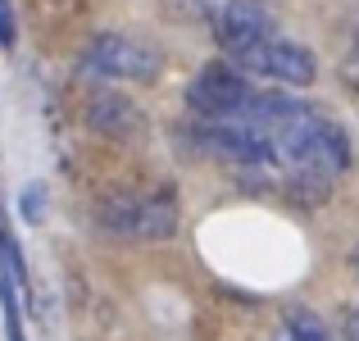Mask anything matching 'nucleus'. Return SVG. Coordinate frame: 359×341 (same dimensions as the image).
I'll list each match as a JSON object with an SVG mask.
<instances>
[{"label":"nucleus","mask_w":359,"mask_h":341,"mask_svg":"<svg viewBox=\"0 0 359 341\" xmlns=\"http://www.w3.org/2000/svg\"><path fill=\"white\" fill-rule=\"evenodd\" d=\"M264 137L273 155V168H287L300 182H327L351 164V141L327 114H318L305 100L278 96V91H255V100L237 114Z\"/></svg>","instance_id":"1"},{"label":"nucleus","mask_w":359,"mask_h":341,"mask_svg":"<svg viewBox=\"0 0 359 341\" xmlns=\"http://www.w3.org/2000/svg\"><path fill=\"white\" fill-rule=\"evenodd\" d=\"M255 100V87L241 78L232 64H205L187 87V105L201 114V123H223Z\"/></svg>","instance_id":"5"},{"label":"nucleus","mask_w":359,"mask_h":341,"mask_svg":"<svg viewBox=\"0 0 359 341\" xmlns=\"http://www.w3.org/2000/svg\"><path fill=\"white\" fill-rule=\"evenodd\" d=\"M210 23H214V36H219V46H223L228 55L278 32V18H273V9L259 5V0H223L219 14H214Z\"/></svg>","instance_id":"6"},{"label":"nucleus","mask_w":359,"mask_h":341,"mask_svg":"<svg viewBox=\"0 0 359 341\" xmlns=\"http://www.w3.org/2000/svg\"><path fill=\"white\" fill-rule=\"evenodd\" d=\"M87 119H91V128L109 132V137H132V132H141L137 105H132V100H123V96H114V91H100V96L91 100Z\"/></svg>","instance_id":"7"},{"label":"nucleus","mask_w":359,"mask_h":341,"mask_svg":"<svg viewBox=\"0 0 359 341\" xmlns=\"http://www.w3.org/2000/svg\"><path fill=\"white\" fill-rule=\"evenodd\" d=\"M168 5H173L177 14H187V18H214L223 0H168Z\"/></svg>","instance_id":"9"},{"label":"nucleus","mask_w":359,"mask_h":341,"mask_svg":"<svg viewBox=\"0 0 359 341\" xmlns=\"http://www.w3.org/2000/svg\"><path fill=\"white\" fill-rule=\"evenodd\" d=\"M41 196H46L41 187H27L23 192V219H32V223L41 219Z\"/></svg>","instance_id":"11"},{"label":"nucleus","mask_w":359,"mask_h":341,"mask_svg":"<svg viewBox=\"0 0 359 341\" xmlns=\"http://www.w3.org/2000/svg\"><path fill=\"white\" fill-rule=\"evenodd\" d=\"M355 264H359V250H355Z\"/></svg>","instance_id":"13"},{"label":"nucleus","mask_w":359,"mask_h":341,"mask_svg":"<svg viewBox=\"0 0 359 341\" xmlns=\"http://www.w3.org/2000/svg\"><path fill=\"white\" fill-rule=\"evenodd\" d=\"M18 41V23H14V5H9V0H0V46H14Z\"/></svg>","instance_id":"10"},{"label":"nucleus","mask_w":359,"mask_h":341,"mask_svg":"<svg viewBox=\"0 0 359 341\" xmlns=\"http://www.w3.org/2000/svg\"><path fill=\"white\" fill-rule=\"evenodd\" d=\"M232 64H237L241 73H259V78H269V82H282V87H309V82L318 78L314 55H309L305 46L278 36V32L255 41V46L232 51Z\"/></svg>","instance_id":"4"},{"label":"nucleus","mask_w":359,"mask_h":341,"mask_svg":"<svg viewBox=\"0 0 359 341\" xmlns=\"http://www.w3.org/2000/svg\"><path fill=\"white\" fill-rule=\"evenodd\" d=\"M273 341H327V328L318 323L309 309H287L278 323V333H273Z\"/></svg>","instance_id":"8"},{"label":"nucleus","mask_w":359,"mask_h":341,"mask_svg":"<svg viewBox=\"0 0 359 341\" xmlns=\"http://www.w3.org/2000/svg\"><path fill=\"white\" fill-rule=\"evenodd\" d=\"M346 341H359V309L346 314Z\"/></svg>","instance_id":"12"},{"label":"nucleus","mask_w":359,"mask_h":341,"mask_svg":"<svg viewBox=\"0 0 359 341\" xmlns=\"http://www.w3.org/2000/svg\"><path fill=\"white\" fill-rule=\"evenodd\" d=\"M82 64H87L96 78L155 82V78H159V69H164V55H159L150 41H137V36L100 32V36H91V46L82 51Z\"/></svg>","instance_id":"3"},{"label":"nucleus","mask_w":359,"mask_h":341,"mask_svg":"<svg viewBox=\"0 0 359 341\" xmlns=\"http://www.w3.org/2000/svg\"><path fill=\"white\" fill-rule=\"evenodd\" d=\"M96 219L105 232L132 236V241H164L177 227V205L173 196H109L100 201Z\"/></svg>","instance_id":"2"}]
</instances>
